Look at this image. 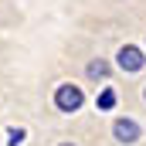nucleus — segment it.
I'll return each mask as SVG.
<instances>
[{
  "label": "nucleus",
  "mask_w": 146,
  "mask_h": 146,
  "mask_svg": "<svg viewBox=\"0 0 146 146\" xmlns=\"http://www.w3.org/2000/svg\"><path fill=\"white\" fill-rule=\"evenodd\" d=\"M95 102H99V109H112V106H115V92H112V88H102Z\"/></svg>",
  "instance_id": "nucleus-4"
},
{
  "label": "nucleus",
  "mask_w": 146,
  "mask_h": 146,
  "mask_svg": "<svg viewBox=\"0 0 146 146\" xmlns=\"http://www.w3.org/2000/svg\"><path fill=\"white\" fill-rule=\"evenodd\" d=\"M7 136H10V139H7L10 146H21V143H24V136H27V133H24L21 126H10V133H7Z\"/></svg>",
  "instance_id": "nucleus-6"
},
{
  "label": "nucleus",
  "mask_w": 146,
  "mask_h": 146,
  "mask_svg": "<svg viewBox=\"0 0 146 146\" xmlns=\"http://www.w3.org/2000/svg\"><path fill=\"white\" fill-rule=\"evenodd\" d=\"M61 146H75V143H61Z\"/></svg>",
  "instance_id": "nucleus-7"
},
{
  "label": "nucleus",
  "mask_w": 146,
  "mask_h": 146,
  "mask_svg": "<svg viewBox=\"0 0 146 146\" xmlns=\"http://www.w3.org/2000/svg\"><path fill=\"white\" fill-rule=\"evenodd\" d=\"M143 65H146V58H143V51H139L136 44L119 48V68H122V72H139Z\"/></svg>",
  "instance_id": "nucleus-2"
},
{
  "label": "nucleus",
  "mask_w": 146,
  "mask_h": 146,
  "mask_svg": "<svg viewBox=\"0 0 146 146\" xmlns=\"http://www.w3.org/2000/svg\"><path fill=\"white\" fill-rule=\"evenodd\" d=\"M143 99H146V88H143Z\"/></svg>",
  "instance_id": "nucleus-8"
},
{
  "label": "nucleus",
  "mask_w": 146,
  "mask_h": 146,
  "mask_svg": "<svg viewBox=\"0 0 146 146\" xmlns=\"http://www.w3.org/2000/svg\"><path fill=\"white\" fill-rule=\"evenodd\" d=\"M88 75H92V78H106V75H109V65L99 58V61H92V65H88Z\"/></svg>",
  "instance_id": "nucleus-5"
},
{
  "label": "nucleus",
  "mask_w": 146,
  "mask_h": 146,
  "mask_svg": "<svg viewBox=\"0 0 146 146\" xmlns=\"http://www.w3.org/2000/svg\"><path fill=\"white\" fill-rule=\"evenodd\" d=\"M82 102H85V95H82L78 85H58V88H54V106L61 112H78Z\"/></svg>",
  "instance_id": "nucleus-1"
},
{
  "label": "nucleus",
  "mask_w": 146,
  "mask_h": 146,
  "mask_svg": "<svg viewBox=\"0 0 146 146\" xmlns=\"http://www.w3.org/2000/svg\"><path fill=\"white\" fill-rule=\"evenodd\" d=\"M112 136L119 143H136L139 139V122L136 119H115L112 122Z\"/></svg>",
  "instance_id": "nucleus-3"
}]
</instances>
